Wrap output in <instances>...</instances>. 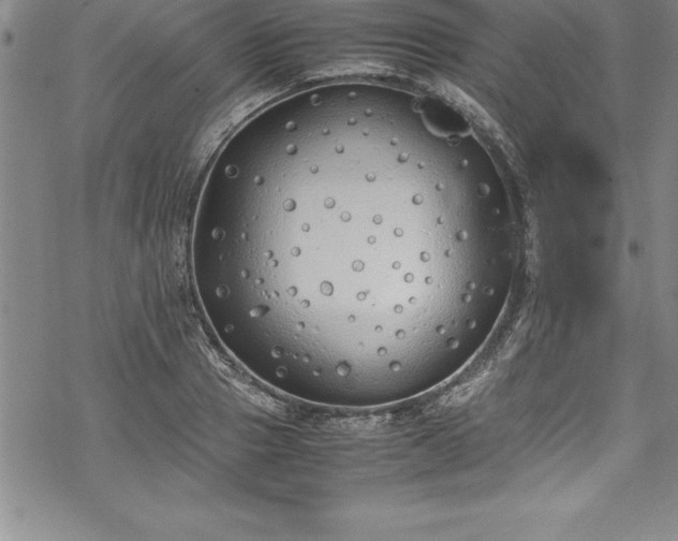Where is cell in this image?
Listing matches in <instances>:
<instances>
[{"label": "cell", "mask_w": 678, "mask_h": 541, "mask_svg": "<svg viewBox=\"0 0 678 541\" xmlns=\"http://www.w3.org/2000/svg\"><path fill=\"white\" fill-rule=\"evenodd\" d=\"M423 121L433 134L441 137L462 136L469 133V125L458 111L441 100L431 99L422 106Z\"/></svg>", "instance_id": "obj_1"}]
</instances>
